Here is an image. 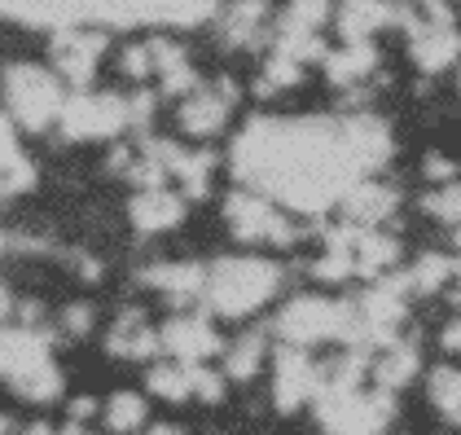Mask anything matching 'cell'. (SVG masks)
Masks as SVG:
<instances>
[{"instance_id":"obj_1","label":"cell","mask_w":461,"mask_h":435,"mask_svg":"<svg viewBox=\"0 0 461 435\" xmlns=\"http://www.w3.org/2000/svg\"><path fill=\"white\" fill-rule=\"evenodd\" d=\"M233 172L308 216L343 203V194L365 177L348 128L330 119H255L233 141Z\"/></svg>"},{"instance_id":"obj_9","label":"cell","mask_w":461,"mask_h":435,"mask_svg":"<svg viewBox=\"0 0 461 435\" xmlns=\"http://www.w3.org/2000/svg\"><path fill=\"white\" fill-rule=\"evenodd\" d=\"M224 216H229V229H233V238H242V242H294V229H290V220L268 203V198H259V194H233L229 203H224Z\"/></svg>"},{"instance_id":"obj_35","label":"cell","mask_w":461,"mask_h":435,"mask_svg":"<svg viewBox=\"0 0 461 435\" xmlns=\"http://www.w3.org/2000/svg\"><path fill=\"white\" fill-rule=\"evenodd\" d=\"M189 378H194V396H198V400L215 404V400L224 396V383H220V374H212V369H203V365H189Z\"/></svg>"},{"instance_id":"obj_8","label":"cell","mask_w":461,"mask_h":435,"mask_svg":"<svg viewBox=\"0 0 461 435\" xmlns=\"http://www.w3.org/2000/svg\"><path fill=\"white\" fill-rule=\"evenodd\" d=\"M404 27H409V49H413L418 71L435 75V71H444V67H453V62H457L461 32L453 27V18H448V9H444V5H435V0H430V18H426V23L404 18Z\"/></svg>"},{"instance_id":"obj_6","label":"cell","mask_w":461,"mask_h":435,"mask_svg":"<svg viewBox=\"0 0 461 435\" xmlns=\"http://www.w3.org/2000/svg\"><path fill=\"white\" fill-rule=\"evenodd\" d=\"M317 418L325 431H383L391 422V392L378 387L374 396H365L360 387H321Z\"/></svg>"},{"instance_id":"obj_15","label":"cell","mask_w":461,"mask_h":435,"mask_svg":"<svg viewBox=\"0 0 461 435\" xmlns=\"http://www.w3.org/2000/svg\"><path fill=\"white\" fill-rule=\"evenodd\" d=\"M180 220H185V203H180V194L172 189H141L137 198H132V224L141 229V233H163V229H176Z\"/></svg>"},{"instance_id":"obj_25","label":"cell","mask_w":461,"mask_h":435,"mask_svg":"<svg viewBox=\"0 0 461 435\" xmlns=\"http://www.w3.org/2000/svg\"><path fill=\"white\" fill-rule=\"evenodd\" d=\"M395 255H400L395 238L378 233L374 224H365V229H360V238H356V268H360L365 277H378V273H387L391 264H395Z\"/></svg>"},{"instance_id":"obj_30","label":"cell","mask_w":461,"mask_h":435,"mask_svg":"<svg viewBox=\"0 0 461 435\" xmlns=\"http://www.w3.org/2000/svg\"><path fill=\"white\" fill-rule=\"evenodd\" d=\"M145 400L137 396V392H119V396H110L106 404V422L114 427V431H137V427H145Z\"/></svg>"},{"instance_id":"obj_10","label":"cell","mask_w":461,"mask_h":435,"mask_svg":"<svg viewBox=\"0 0 461 435\" xmlns=\"http://www.w3.org/2000/svg\"><path fill=\"white\" fill-rule=\"evenodd\" d=\"M321 387H325L321 369L303 357L299 343H290L282 357H277V378H273V400H277V409L294 413V409H303L308 400H317Z\"/></svg>"},{"instance_id":"obj_21","label":"cell","mask_w":461,"mask_h":435,"mask_svg":"<svg viewBox=\"0 0 461 435\" xmlns=\"http://www.w3.org/2000/svg\"><path fill=\"white\" fill-rule=\"evenodd\" d=\"M264 23H268V5L264 0H238L224 18H220V32L233 49H250L255 40L264 36Z\"/></svg>"},{"instance_id":"obj_7","label":"cell","mask_w":461,"mask_h":435,"mask_svg":"<svg viewBox=\"0 0 461 435\" xmlns=\"http://www.w3.org/2000/svg\"><path fill=\"white\" fill-rule=\"evenodd\" d=\"M62 132L71 141H93V137H114L132 123V102L114 93H75L62 110Z\"/></svg>"},{"instance_id":"obj_19","label":"cell","mask_w":461,"mask_h":435,"mask_svg":"<svg viewBox=\"0 0 461 435\" xmlns=\"http://www.w3.org/2000/svg\"><path fill=\"white\" fill-rule=\"evenodd\" d=\"M391 18H400L387 0H343L339 9V32L343 40H369L374 32H383Z\"/></svg>"},{"instance_id":"obj_33","label":"cell","mask_w":461,"mask_h":435,"mask_svg":"<svg viewBox=\"0 0 461 435\" xmlns=\"http://www.w3.org/2000/svg\"><path fill=\"white\" fill-rule=\"evenodd\" d=\"M215 5H220V0H167L163 23H176V27H198V23H207V18L215 14Z\"/></svg>"},{"instance_id":"obj_16","label":"cell","mask_w":461,"mask_h":435,"mask_svg":"<svg viewBox=\"0 0 461 435\" xmlns=\"http://www.w3.org/2000/svg\"><path fill=\"white\" fill-rule=\"evenodd\" d=\"M343 128H348V145H352L356 163H360L365 172H374V168L391 154V132H387L383 119H374V114H352V119H343Z\"/></svg>"},{"instance_id":"obj_22","label":"cell","mask_w":461,"mask_h":435,"mask_svg":"<svg viewBox=\"0 0 461 435\" xmlns=\"http://www.w3.org/2000/svg\"><path fill=\"white\" fill-rule=\"evenodd\" d=\"M207 268H198V264H154V268H145L141 282L154 290H163V295H198V290H207Z\"/></svg>"},{"instance_id":"obj_2","label":"cell","mask_w":461,"mask_h":435,"mask_svg":"<svg viewBox=\"0 0 461 435\" xmlns=\"http://www.w3.org/2000/svg\"><path fill=\"white\" fill-rule=\"evenodd\" d=\"M0 374L9 383V392H18L32 404H44L62 392V374L49 352V334H40L32 322L27 326H5L0 334Z\"/></svg>"},{"instance_id":"obj_3","label":"cell","mask_w":461,"mask_h":435,"mask_svg":"<svg viewBox=\"0 0 461 435\" xmlns=\"http://www.w3.org/2000/svg\"><path fill=\"white\" fill-rule=\"evenodd\" d=\"M282 286V273L277 264L268 259H220L207 277V304H212L220 317H247L255 308H264Z\"/></svg>"},{"instance_id":"obj_36","label":"cell","mask_w":461,"mask_h":435,"mask_svg":"<svg viewBox=\"0 0 461 435\" xmlns=\"http://www.w3.org/2000/svg\"><path fill=\"white\" fill-rule=\"evenodd\" d=\"M123 71L132 75V79H149V75H154V53H149V44H132V49L123 53Z\"/></svg>"},{"instance_id":"obj_20","label":"cell","mask_w":461,"mask_h":435,"mask_svg":"<svg viewBox=\"0 0 461 435\" xmlns=\"http://www.w3.org/2000/svg\"><path fill=\"white\" fill-rule=\"evenodd\" d=\"M149 53H154V75L163 79V93H194L198 88V75L189 67V58H185V49H176L172 40H149Z\"/></svg>"},{"instance_id":"obj_37","label":"cell","mask_w":461,"mask_h":435,"mask_svg":"<svg viewBox=\"0 0 461 435\" xmlns=\"http://www.w3.org/2000/svg\"><path fill=\"white\" fill-rule=\"evenodd\" d=\"M62 326L71 330V334H88V330H93V308H88V304H71L67 317H62Z\"/></svg>"},{"instance_id":"obj_17","label":"cell","mask_w":461,"mask_h":435,"mask_svg":"<svg viewBox=\"0 0 461 435\" xmlns=\"http://www.w3.org/2000/svg\"><path fill=\"white\" fill-rule=\"evenodd\" d=\"M343 212H348V220H356V224H383V220L395 212V189L360 177V181L343 194Z\"/></svg>"},{"instance_id":"obj_11","label":"cell","mask_w":461,"mask_h":435,"mask_svg":"<svg viewBox=\"0 0 461 435\" xmlns=\"http://www.w3.org/2000/svg\"><path fill=\"white\" fill-rule=\"evenodd\" d=\"M106 53V36L88 27H62L53 36V62L71 84H88L97 75V58Z\"/></svg>"},{"instance_id":"obj_14","label":"cell","mask_w":461,"mask_h":435,"mask_svg":"<svg viewBox=\"0 0 461 435\" xmlns=\"http://www.w3.org/2000/svg\"><path fill=\"white\" fill-rule=\"evenodd\" d=\"M145 150H149V154H158V159L172 168V177L185 185V194H189V198H203V194H207V185H212V168H215V159L207 154V150L189 154V150H176L172 141H149Z\"/></svg>"},{"instance_id":"obj_28","label":"cell","mask_w":461,"mask_h":435,"mask_svg":"<svg viewBox=\"0 0 461 435\" xmlns=\"http://www.w3.org/2000/svg\"><path fill=\"white\" fill-rule=\"evenodd\" d=\"M303 79V58H294L290 49L277 44V53L268 58V67H264V79H259V93L268 97V93H277V88H290V84H299Z\"/></svg>"},{"instance_id":"obj_23","label":"cell","mask_w":461,"mask_h":435,"mask_svg":"<svg viewBox=\"0 0 461 435\" xmlns=\"http://www.w3.org/2000/svg\"><path fill=\"white\" fill-rule=\"evenodd\" d=\"M106 348L114 352V357H132V361H145L154 348H163V334H149V330L141 326V317H137V313H123V317H119V326L110 330Z\"/></svg>"},{"instance_id":"obj_24","label":"cell","mask_w":461,"mask_h":435,"mask_svg":"<svg viewBox=\"0 0 461 435\" xmlns=\"http://www.w3.org/2000/svg\"><path fill=\"white\" fill-rule=\"evenodd\" d=\"M0 132H5V168H0V189H5V198H14V194H23V189H32V185H36V163L23 154L14 123H5Z\"/></svg>"},{"instance_id":"obj_32","label":"cell","mask_w":461,"mask_h":435,"mask_svg":"<svg viewBox=\"0 0 461 435\" xmlns=\"http://www.w3.org/2000/svg\"><path fill=\"white\" fill-rule=\"evenodd\" d=\"M259 361H264V339L250 334V339H242V343L229 352V378H238V383L255 378V374H259Z\"/></svg>"},{"instance_id":"obj_26","label":"cell","mask_w":461,"mask_h":435,"mask_svg":"<svg viewBox=\"0 0 461 435\" xmlns=\"http://www.w3.org/2000/svg\"><path fill=\"white\" fill-rule=\"evenodd\" d=\"M413 374H418V352H413V343H395V339H391L387 348H383V357L374 361L378 387L395 392V387H404Z\"/></svg>"},{"instance_id":"obj_38","label":"cell","mask_w":461,"mask_h":435,"mask_svg":"<svg viewBox=\"0 0 461 435\" xmlns=\"http://www.w3.org/2000/svg\"><path fill=\"white\" fill-rule=\"evenodd\" d=\"M426 172H430V177H435V181H448V177H453V163H448V159H439V154H435V159H426Z\"/></svg>"},{"instance_id":"obj_29","label":"cell","mask_w":461,"mask_h":435,"mask_svg":"<svg viewBox=\"0 0 461 435\" xmlns=\"http://www.w3.org/2000/svg\"><path fill=\"white\" fill-rule=\"evenodd\" d=\"M149 392L176 404V400L194 396V378H189V369H180V365H154V369H149Z\"/></svg>"},{"instance_id":"obj_18","label":"cell","mask_w":461,"mask_h":435,"mask_svg":"<svg viewBox=\"0 0 461 435\" xmlns=\"http://www.w3.org/2000/svg\"><path fill=\"white\" fill-rule=\"evenodd\" d=\"M374 67H378V53L369 40H348L339 53H325V75L343 88H356L365 75H374Z\"/></svg>"},{"instance_id":"obj_13","label":"cell","mask_w":461,"mask_h":435,"mask_svg":"<svg viewBox=\"0 0 461 435\" xmlns=\"http://www.w3.org/2000/svg\"><path fill=\"white\" fill-rule=\"evenodd\" d=\"M163 348H167L176 361L198 365L220 352V339H215V330L207 326L203 317H176V322L163 326Z\"/></svg>"},{"instance_id":"obj_39","label":"cell","mask_w":461,"mask_h":435,"mask_svg":"<svg viewBox=\"0 0 461 435\" xmlns=\"http://www.w3.org/2000/svg\"><path fill=\"white\" fill-rule=\"evenodd\" d=\"M444 348H448V352H461V322H453V326L444 330Z\"/></svg>"},{"instance_id":"obj_5","label":"cell","mask_w":461,"mask_h":435,"mask_svg":"<svg viewBox=\"0 0 461 435\" xmlns=\"http://www.w3.org/2000/svg\"><path fill=\"white\" fill-rule=\"evenodd\" d=\"M356 322H360V313H356L352 304L303 295V299H294L290 308H282V317H277V334H282L285 343H299V348H308V343H325V339H348V343H352Z\"/></svg>"},{"instance_id":"obj_4","label":"cell","mask_w":461,"mask_h":435,"mask_svg":"<svg viewBox=\"0 0 461 435\" xmlns=\"http://www.w3.org/2000/svg\"><path fill=\"white\" fill-rule=\"evenodd\" d=\"M5 97H9V119L23 123V128H32V132L58 123L62 110H67L62 84H58L49 71L23 67V62H14V67L5 71Z\"/></svg>"},{"instance_id":"obj_34","label":"cell","mask_w":461,"mask_h":435,"mask_svg":"<svg viewBox=\"0 0 461 435\" xmlns=\"http://www.w3.org/2000/svg\"><path fill=\"white\" fill-rule=\"evenodd\" d=\"M426 212H435L439 220H461V189L457 185H448V189H435V194H426Z\"/></svg>"},{"instance_id":"obj_27","label":"cell","mask_w":461,"mask_h":435,"mask_svg":"<svg viewBox=\"0 0 461 435\" xmlns=\"http://www.w3.org/2000/svg\"><path fill=\"white\" fill-rule=\"evenodd\" d=\"M426 392H430V404H435L448 422H461V369H448V365L430 369Z\"/></svg>"},{"instance_id":"obj_12","label":"cell","mask_w":461,"mask_h":435,"mask_svg":"<svg viewBox=\"0 0 461 435\" xmlns=\"http://www.w3.org/2000/svg\"><path fill=\"white\" fill-rule=\"evenodd\" d=\"M233 106V84H220V88H194L180 106V128L189 137H215L229 119Z\"/></svg>"},{"instance_id":"obj_31","label":"cell","mask_w":461,"mask_h":435,"mask_svg":"<svg viewBox=\"0 0 461 435\" xmlns=\"http://www.w3.org/2000/svg\"><path fill=\"white\" fill-rule=\"evenodd\" d=\"M413 290H422V295H430V290H439L448 277H457V264L453 259H444V255H422L418 264H413Z\"/></svg>"}]
</instances>
